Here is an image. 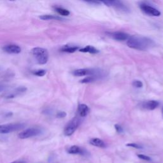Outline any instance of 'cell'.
<instances>
[{
  "mask_svg": "<svg viewBox=\"0 0 163 163\" xmlns=\"http://www.w3.org/2000/svg\"><path fill=\"white\" fill-rule=\"evenodd\" d=\"M127 45L131 48L139 50H147L154 46V42L149 38L143 36L134 35L130 38L127 42Z\"/></svg>",
  "mask_w": 163,
  "mask_h": 163,
  "instance_id": "6da1fadb",
  "label": "cell"
},
{
  "mask_svg": "<svg viewBox=\"0 0 163 163\" xmlns=\"http://www.w3.org/2000/svg\"><path fill=\"white\" fill-rule=\"evenodd\" d=\"M33 55L40 64H45L48 60V52L47 49L40 47H36L31 50Z\"/></svg>",
  "mask_w": 163,
  "mask_h": 163,
  "instance_id": "7a4b0ae2",
  "label": "cell"
},
{
  "mask_svg": "<svg viewBox=\"0 0 163 163\" xmlns=\"http://www.w3.org/2000/svg\"><path fill=\"white\" fill-rule=\"evenodd\" d=\"M25 124L23 123H11L0 125V134H8L21 130L25 128Z\"/></svg>",
  "mask_w": 163,
  "mask_h": 163,
  "instance_id": "3957f363",
  "label": "cell"
},
{
  "mask_svg": "<svg viewBox=\"0 0 163 163\" xmlns=\"http://www.w3.org/2000/svg\"><path fill=\"white\" fill-rule=\"evenodd\" d=\"M80 124V120L78 117H75L71 119L65 127L64 133L66 136H71L74 133Z\"/></svg>",
  "mask_w": 163,
  "mask_h": 163,
  "instance_id": "277c9868",
  "label": "cell"
},
{
  "mask_svg": "<svg viewBox=\"0 0 163 163\" xmlns=\"http://www.w3.org/2000/svg\"><path fill=\"white\" fill-rule=\"evenodd\" d=\"M42 133V130L38 128H29L23 131L19 134V137L21 139H27L33 136H38Z\"/></svg>",
  "mask_w": 163,
  "mask_h": 163,
  "instance_id": "5b68a950",
  "label": "cell"
},
{
  "mask_svg": "<svg viewBox=\"0 0 163 163\" xmlns=\"http://www.w3.org/2000/svg\"><path fill=\"white\" fill-rule=\"evenodd\" d=\"M98 71L93 69H79L74 71L73 75L76 77H83L86 75H95L97 76Z\"/></svg>",
  "mask_w": 163,
  "mask_h": 163,
  "instance_id": "8992f818",
  "label": "cell"
},
{
  "mask_svg": "<svg viewBox=\"0 0 163 163\" xmlns=\"http://www.w3.org/2000/svg\"><path fill=\"white\" fill-rule=\"evenodd\" d=\"M140 7L144 13L147 15L155 17H159L160 15V12L157 9L147 4H141Z\"/></svg>",
  "mask_w": 163,
  "mask_h": 163,
  "instance_id": "52a82bcc",
  "label": "cell"
},
{
  "mask_svg": "<svg viewBox=\"0 0 163 163\" xmlns=\"http://www.w3.org/2000/svg\"><path fill=\"white\" fill-rule=\"evenodd\" d=\"M108 36L111 37L112 39L117 41H125L128 40L130 38V36L128 34H127L124 32L117 31L113 33H108Z\"/></svg>",
  "mask_w": 163,
  "mask_h": 163,
  "instance_id": "ba28073f",
  "label": "cell"
},
{
  "mask_svg": "<svg viewBox=\"0 0 163 163\" xmlns=\"http://www.w3.org/2000/svg\"><path fill=\"white\" fill-rule=\"evenodd\" d=\"M98 1L101 2L107 6L114 7L120 9H124L125 8L120 0H98Z\"/></svg>",
  "mask_w": 163,
  "mask_h": 163,
  "instance_id": "9c48e42d",
  "label": "cell"
},
{
  "mask_svg": "<svg viewBox=\"0 0 163 163\" xmlns=\"http://www.w3.org/2000/svg\"><path fill=\"white\" fill-rule=\"evenodd\" d=\"M27 90V88L25 87H19L16 88L13 92H12L11 93L7 94L5 96V98L7 99H12L18 96H19L22 94H24V93L26 92Z\"/></svg>",
  "mask_w": 163,
  "mask_h": 163,
  "instance_id": "30bf717a",
  "label": "cell"
},
{
  "mask_svg": "<svg viewBox=\"0 0 163 163\" xmlns=\"http://www.w3.org/2000/svg\"><path fill=\"white\" fill-rule=\"evenodd\" d=\"M3 50L8 53H19L21 52V48L19 46L16 45H8L3 47Z\"/></svg>",
  "mask_w": 163,
  "mask_h": 163,
  "instance_id": "8fae6325",
  "label": "cell"
},
{
  "mask_svg": "<svg viewBox=\"0 0 163 163\" xmlns=\"http://www.w3.org/2000/svg\"><path fill=\"white\" fill-rule=\"evenodd\" d=\"M159 106V103L157 101H149L143 104V106L145 109L149 110H154L156 108H157Z\"/></svg>",
  "mask_w": 163,
  "mask_h": 163,
  "instance_id": "7c38bea8",
  "label": "cell"
},
{
  "mask_svg": "<svg viewBox=\"0 0 163 163\" xmlns=\"http://www.w3.org/2000/svg\"><path fill=\"white\" fill-rule=\"evenodd\" d=\"M89 112V107L85 104H80L78 107V112L80 117H85Z\"/></svg>",
  "mask_w": 163,
  "mask_h": 163,
  "instance_id": "4fadbf2b",
  "label": "cell"
},
{
  "mask_svg": "<svg viewBox=\"0 0 163 163\" xmlns=\"http://www.w3.org/2000/svg\"><path fill=\"white\" fill-rule=\"evenodd\" d=\"M90 143L93 146L97 147H100V148H104L105 147V143L104 142L99 139V138H93L90 140Z\"/></svg>",
  "mask_w": 163,
  "mask_h": 163,
  "instance_id": "5bb4252c",
  "label": "cell"
},
{
  "mask_svg": "<svg viewBox=\"0 0 163 163\" xmlns=\"http://www.w3.org/2000/svg\"><path fill=\"white\" fill-rule=\"evenodd\" d=\"M79 51L81 52L90 53H97L99 52V50L97 48H96L94 47H93L91 45H87L85 47L79 49Z\"/></svg>",
  "mask_w": 163,
  "mask_h": 163,
  "instance_id": "9a60e30c",
  "label": "cell"
},
{
  "mask_svg": "<svg viewBox=\"0 0 163 163\" xmlns=\"http://www.w3.org/2000/svg\"><path fill=\"white\" fill-rule=\"evenodd\" d=\"M79 48L77 46H71V45H65L64 46L61 50L64 52L67 53H74L76 52L77 50H79Z\"/></svg>",
  "mask_w": 163,
  "mask_h": 163,
  "instance_id": "2e32d148",
  "label": "cell"
},
{
  "mask_svg": "<svg viewBox=\"0 0 163 163\" xmlns=\"http://www.w3.org/2000/svg\"><path fill=\"white\" fill-rule=\"evenodd\" d=\"M40 19L43 21H48V20H58L61 21L63 20L62 18L55 16V15H43L40 16Z\"/></svg>",
  "mask_w": 163,
  "mask_h": 163,
  "instance_id": "e0dca14e",
  "label": "cell"
},
{
  "mask_svg": "<svg viewBox=\"0 0 163 163\" xmlns=\"http://www.w3.org/2000/svg\"><path fill=\"white\" fill-rule=\"evenodd\" d=\"M68 152L70 154H82L83 150L79 147L74 145L68 149Z\"/></svg>",
  "mask_w": 163,
  "mask_h": 163,
  "instance_id": "ac0fdd59",
  "label": "cell"
},
{
  "mask_svg": "<svg viewBox=\"0 0 163 163\" xmlns=\"http://www.w3.org/2000/svg\"><path fill=\"white\" fill-rule=\"evenodd\" d=\"M54 9H55L56 12H57L59 14L63 16H68L70 14L69 10L61 7H54Z\"/></svg>",
  "mask_w": 163,
  "mask_h": 163,
  "instance_id": "d6986e66",
  "label": "cell"
},
{
  "mask_svg": "<svg viewBox=\"0 0 163 163\" xmlns=\"http://www.w3.org/2000/svg\"><path fill=\"white\" fill-rule=\"evenodd\" d=\"M98 77L97 76H94V75H90V77H86L84 79H82V80H80V83L82 84H87V83H90V82H93L94 81L96 80V79H97Z\"/></svg>",
  "mask_w": 163,
  "mask_h": 163,
  "instance_id": "ffe728a7",
  "label": "cell"
},
{
  "mask_svg": "<svg viewBox=\"0 0 163 163\" xmlns=\"http://www.w3.org/2000/svg\"><path fill=\"white\" fill-rule=\"evenodd\" d=\"M33 74L34 75H37L38 77H43L46 74V71L45 69H38L33 71Z\"/></svg>",
  "mask_w": 163,
  "mask_h": 163,
  "instance_id": "44dd1931",
  "label": "cell"
},
{
  "mask_svg": "<svg viewBox=\"0 0 163 163\" xmlns=\"http://www.w3.org/2000/svg\"><path fill=\"white\" fill-rule=\"evenodd\" d=\"M137 155H138V157L140 159H143V160H144L149 161V160H151V159H150V157H149V156H147V155H144V154H138Z\"/></svg>",
  "mask_w": 163,
  "mask_h": 163,
  "instance_id": "7402d4cb",
  "label": "cell"
},
{
  "mask_svg": "<svg viewBox=\"0 0 163 163\" xmlns=\"http://www.w3.org/2000/svg\"><path fill=\"white\" fill-rule=\"evenodd\" d=\"M133 84L136 88H141L143 87V83L141 81H139V80L135 81Z\"/></svg>",
  "mask_w": 163,
  "mask_h": 163,
  "instance_id": "603a6c76",
  "label": "cell"
},
{
  "mask_svg": "<svg viewBox=\"0 0 163 163\" xmlns=\"http://www.w3.org/2000/svg\"><path fill=\"white\" fill-rule=\"evenodd\" d=\"M126 146L136 148V149H141L142 148L141 146H140V145H139L136 144V143H128V144L126 145Z\"/></svg>",
  "mask_w": 163,
  "mask_h": 163,
  "instance_id": "cb8c5ba5",
  "label": "cell"
},
{
  "mask_svg": "<svg viewBox=\"0 0 163 163\" xmlns=\"http://www.w3.org/2000/svg\"><path fill=\"white\" fill-rule=\"evenodd\" d=\"M56 116L58 118H64L66 116V113L64 112H59L57 114Z\"/></svg>",
  "mask_w": 163,
  "mask_h": 163,
  "instance_id": "d4e9b609",
  "label": "cell"
},
{
  "mask_svg": "<svg viewBox=\"0 0 163 163\" xmlns=\"http://www.w3.org/2000/svg\"><path fill=\"white\" fill-rule=\"evenodd\" d=\"M115 128L116 129V130H117V131L118 132V133H122L123 132V129L122 128V127L120 126V125H118V124H115Z\"/></svg>",
  "mask_w": 163,
  "mask_h": 163,
  "instance_id": "484cf974",
  "label": "cell"
},
{
  "mask_svg": "<svg viewBox=\"0 0 163 163\" xmlns=\"http://www.w3.org/2000/svg\"><path fill=\"white\" fill-rule=\"evenodd\" d=\"M7 88V85L4 84L0 83V92L3 91V90Z\"/></svg>",
  "mask_w": 163,
  "mask_h": 163,
  "instance_id": "4316f807",
  "label": "cell"
},
{
  "mask_svg": "<svg viewBox=\"0 0 163 163\" xmlns=\"http://www.w3.org/2000/svg\"><path fill=\"white\" fill-rule=\"evenodd\" d=\"M84 1H85V2H87L89 3H98V2H96L94 1V0H84Z\"/></svg>",
  "mask_w": 163,
  "mask_h": 163,
  "instance_id": "83f0119b",
  "label": "cell"
},
{
  "mask_svg": "<svg viewBox=\"0 0 163 163\" xmlns=\"http://www.w3.org/2000/svg\"><path fill=\"white\" fill-rule=\"evenodd\" d=\"M11 163H26V162L24 160H17V161L12 162Z\"/></svg>",
  "mask_w": 163,
  "mask_h": 163,
  "instance_id": "f1b7e54d",
  "label": "cell"
},
{
  "mask_svg": "<svg viewBox=\"0 0 163 163\" xmlns=\"http://www.w3.org/2000/svg\"><path fill=\"white\" fill-rule=\"evenodd\" d=\"M162 116H163V108H162Z\"/></svg>",
  "mask_w": 163,
  "mask_h": 163,
  "instance_id": "f546056e",
  "label": "cell"
},
{
  "mask_svg": "<svg viewBox=\"0 0 163 163\" xmlns=\"http://www.w3.org/2000/svg\"><path fill=\"white\" fill-rule=\"evenodd\" d=\"M10 1H15V0H10Z\"/></svg>",
  "mask_w": 163,
  "mask_h": 163,
  "instance_id": "4dcf8cb0",
  "label": "cell"
}]
</instances>
